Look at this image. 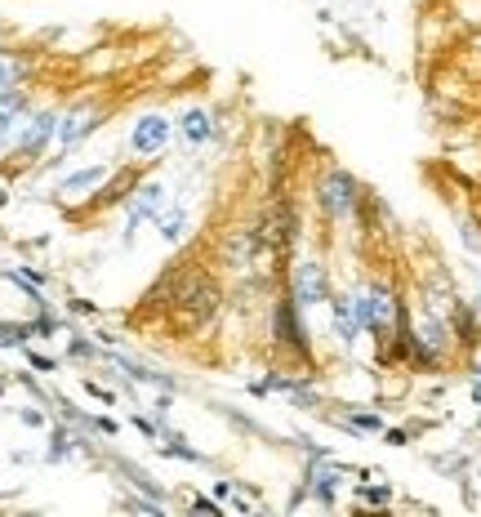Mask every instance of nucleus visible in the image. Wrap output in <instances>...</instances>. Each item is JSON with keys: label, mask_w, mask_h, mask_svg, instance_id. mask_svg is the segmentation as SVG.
Instances as JSON below:
<instances>
[{"label": "nucleus", "mask_w": 481, "mask_h": 517, "mask_svg": "<svg viewBox=\"0 0 481 517\" xmlns=\"http://www.w3.org/2000/svg\"><path fill=\"white\" fill-rule=\"evenodd\" d=\"M174 134H178V116H170V112H143V116H134V125H129L125 147H129V156L147 161V156H161Z\"/></svg>", "instance_id": "7ed1b4c3"}, {"label": "nucleus", "mask_w": 481, "mask_h": 517, "mask_svg": "<svg viewBox=\"0 0 481 517\" xmlns=\"http://www.w3.org/2000/svg\"><path fill=\"white\" fill-rule=\"evenodd\" d=\"M468 402L481 406V375H472V383H468Z\"/></svg>", "instance_id": "393cba45"}, {"label": "nucleus", "mask_w": 481, "mask_h": 517, "mask_svg": "<svg viewBox=\"0 0 481 517\" xmlns=\"http://www.w3.org/2000/svg\"><path fill=\"white\" fill-rule=\"evenodd\" d=\"M72 446H76V437H72L67 428H54V432H49V459H67Z\"/></svg>", "instance_id": "2eb2a0df"}, {"label": "nucleus", "mask_w": 481, "mask_h": 517, "mask_svg": "<svg viewBox=\"0 0 481 517\" xmlns=\"http://www.w3.org/2000/svg\"><path fill=\"white\" fill-rule=\"evenodd\" d=\"M188 508H192V513H210V517H219V513H223L219 499H205V495H192V499H188Z\"/></svg>", "instance_id": "a211bd4d"}, {"label": "nucleus", "mask_w": 481, "mask_h": 517, "mask_svg": "<svg viewBox=\"0 0 481 517\" xmlns=\"http://www.w3.org/2000/svg\"><path fill=\"white\" fill-rule=\"evenodd\" d=\"M286 290H290V299L303 312L321 308V304H330V294H335V286H330V268L321 259H298V263H290Z\"/></svg>", "instance_id": "39448f33"}, {"label": "nucleus", "mask_w": 481, "mask_h": 517, "mask_svg": "<svg viewBox=\"0 0 481 517\" xmlns=\"http://www.w3.org/2000/svg\"><path fill=\"white\" fill-rule=\"evenodd\" d=\"M335 424L343 428V432H384L388 424H384V410H361V406H347V415H335Z\"/></svg>", "instance_id": "ddd939ff"}, {"label": "nucleus", "mask_w": 481, "mask_h": 517, "mask_svg": "<svg viewBox=\"0 0 481 517\" xmlns=\"http://www.w3.org/2000/svg\"><path fill=\"white\" fill-rule=\"evenodd\" d=\"M472 308H477V316H481V290H477V299H472Z\"/></svg>", "instance_id": "a878e982"}, {"label": "nucleus", "mask_w": 481, "mask_h": 517, "mask_svg": "<svg viewBox=\"0 0 481 517\" xmlns=\"http://www.w3.org/2000/svg\"><path fill=\"white\" fill-rule=\"evenodd\" d=\"M18 420H23L27 428H45V415H40V410H31V406H27V410L18 415Z\"/></svg>", "instance_id": "5701e85b"}, {"label": "nucleus", "mask_w": 481, "mask_h": 517, "mask_svg": "<svg viewBox=\"0 0 481 517\" xmlns=\"http://www.w3.org/2000/svg\"><path fill=\"white\" fill-rule=\"evenodd\" d=\"M188 232H192V201H188V196H178V201H170L156 214V237L165 245H183Z\"/></svg>", "instance_id": "9d476101"}, {"label": "nucleus", "mask_w": 481, "mask_h": 517, "mask_svg": "<svg viewBox=\"0 0 481 517\" xmlns=\"http://www.w3.org/2000/svg\"><path fill=\"white\" fill-rule=\"evenodd\" d=\"M129 428L143 432V437H156V442H161V424H156V420H147V415H129Z\"/></svg>", "instance_id": "f3484780"}, {"label": "nucleus", "mask_w": 481, "mask_h": 517, "mask_svg": "<svg viewBox=\"0 0 481 517\" xmlns=\"http://www.w3.org/2000/svg\"><path fill=\"white\" fill-rule=\"evenodd\" d=\"M107 165L103 161H94V165H80V170H72V174H63L58 178V196H98L103 192V183H107Z\"/></svg>", "instance_id": "9b49d317"}, {"label": "nucleus", "mask_w": 481, "mask_h": 517, "mask_svg": "<svg viewBox=\"0 0 481 517\" xmlns=\"http://www.w3.org/2000/svg\"><path fill=\"white\" fill-rule=\"evenodd\" d=\"M477 481H481V469H477Z\"/></svg>", "instance_id": "cd10ccee"}, {"label": "nucleus", "mask_w": 481, "mask_h": 517, "mask_svg": "<svg viewBox=\"0 0 481 517\" xmlns=\"http://www.w3.org/2000/svg\"><path fill=\"white\" fill-rule=\"evenodd\" d=\"M161 455H174V459H183V464H205V450H196L178 428L170 424H161Z\"/></svg>", "instance_id": "f8f14e48"}, {"label": "nucleus", "mask_w": 481, "mask_h": 517, "mask_svg": "<svg viewBox=\"0 0 481 517\" xmlns=\"http://www.w3.org/2000/svg\"><path fill=\"white\" fill-rule=\"evenodd\" d=\"M178 139H183L188 147H210L214 139H219V116H214L210 107L192 103L178 112Z\"/></svg>", "instance_id": "1a4fd4ad"}, {"label": "nucleus", "mask_w": 481, "mask_h": 517, "mask_svg": "<svg viewBox=\"0 0 481 517\" xmlns=\"http://www.w3.org/2000/svg\"><path fill=\"white\" fill-rule=\"evenodd\" d=\"M94 432H103V437H116V432H121V424L112 420V415H94V420H85Z\"/></svg>", "instance_id": "aec40b11"}, {"label": "nucleus", "mask_w": 481, "mask_h": 517, "mask_svg": "<svg viewBox=\"0 0 481 517\" xmlns=\"http://www.w3.org/2000/svg\"><path fill=\"white\" fill-rule=\"evenodd\" d=\"M232 491H237V481H232V477H219V481H214V499H232Z\"/></svg>", "instance_id": "4be33fe9"}, {"label": "nucleus", "mask_w": 481, "mask_h": 517, "mask_svg": "<svg viewBox=\"0 0 481 517\" xmlns=\"http://www.w3.org/2000/svg\"><path fill=\"white\" fill-rule=\"evenodd\" d=\"M268 335L272 348L290 361H312V343H308V312L290 299V290H281L268 299Z\"/></svg>", "instance_id": "f257e3e1"}, {"label": "nucleus", "mask_w": 481, "mask_h": 517, "mask_svg": "<svg viewBox=\"0 0 481 517\" xmlns=\"http://www.w3.org/2000/svg\"><path fill=\"white\" fill-rule=\"evenodd\" d=\"M27 366H31V371H40V375H49V371H54V357H45V353H31V348H27Z\"/></svg>", "instance_id": "412c9836"}, {"label": "nucleus", "mask_w": 481, "mask_h": 517, "mask_svg": "<svg viewBox=\"0 0 481 517\" xmlns=\"http://www.w3.org/2000/svg\"><path fill=\"white\" fill-rule=\"evenodd\" d=\"M129 201H125V241H134V232L143 223H156V214L170 206V183L165 178H134V188L125 192Z\"/></svg>", "instance_id": "20e7f679"}, {"label": "nucleus", "mask_w": 481, "mask_h": 517, "mask_svg": "<svg viewBox=\"0 0 481 517\" xmlns=\"http://www.w3.org/2000/svg\"><path fill=\"white\" fill-rule=\"evenodd\" d=\"M103 107H98V103H76V107H67V112H63V121H58V161L63 156H67V152H76V147L80 143H90L94 134H98V129H103Z\"/></svg>", "instance_id": "423d86ee"}, {"label": "nucleus", "mask_w": 481, "mask_h": 517, "mask_svg": "<svg viewBox=\"0 0 481 517\" xmlns=\"http://www.w3.org/2000/svg\"><path fill=\"white\" fill-rule=\"evenodd\" d=\"M85 393H90V397H94V402H103V406H107V410H112V406H116V393H112V388H103V383H94V379H85Z\"/></svg>", "instance_id": "6ab92c4d"}, {"label": "nucleus", "mask_w": 481, "mask_h": 517, "mask_svg": "<svg viewBox=\"0 0 481 517\" xmlns=\"http://www.w3.org/2000/svg\"><path fill=\"white\" fill-rule=\"evenodd\" d=\"M379 437H384V446H396V450H401V446L414 442V432H410V424H406V428H384Z\"/></svg>", "instance_id": "dca6fc26"}, {"label": "nucleus", "mask_w": 481, "mask_h": 517, "mask_svg": "<svg viewBox=\"0 0 481 517\" xmlns=\"http://www.w3.org/2000/svg\"><path fill=\"white\" fill-rule=\"evenodd\" d=\"M330 326H335V339H339V348H352L361 343V321H357V308H352V290H335L330 294Z\"/></svg>", "instance_id": "6e6552de"}, {"label": "nucleus", "mask_w": 481, "mask_h": 517, "mask_svg": "<svg viewBox=\"0 0 481 517\" xmlns=\"http://www.w3.org/2000/svg\"><path fill=\"white\" fill-rule=\"evenodd\" d=\"M5 201H9V192H5V188H0V206H5Z\"/></svg>", "instance_id": "bb28decb"}, {"label": "nucleus", "mask_w": 481, "mask_h": 517, "mask_svg": "<svg viewBox=\"0 0 481 517\" xmlns=\"http://www.w3.org/2000/svg\"><path fill=\"white\" fill-rule=\"evenodd\" d=\"M58 121H63L58 107H45L36 116H27V125H23V134H18V152L23 156H40L45 147L58 139Z\"/></svg>", "instance_id": "0eeeda50"}, {"label": "nucleus", "mask_w": 481, "mask_h": 517, "mask_svg": "<svg viewBox=\"0 0 481 517\" xmlns=\"http://www.w3.org/2000/svg\"><path fill=\"white\" fill-rule=\"evenodd\" d=\"M72 312L76 316H94V304H90V299H72Z\"/></svg>", "instance_id": "b1692460"}, {"label": "nucleus", "mask_w": 481, "mask_h": 517, "mask_svg": "<svg viewBox=\"0 0 481 517\" xmlns=\"http://www.w3.org/2000/svg\"><path fill=\"white\" fill-rule=\"evenodd\" d=\"M312 196H317V210L325 214L330 223H347V219H361V210L370 206L366 188L343 170V165H330V170L317 178V188H312Z\"/></svg>", "instance_id": "f03ea898"}, {"label": "nucleus", "mask_w": 481, "mask_h": 517, "mask_svg": "<svg viewBox=\"0 0 481 517\" xmlns=\"http://www.w3.org/2000/svg\"><path fill=\"white\" fill-rule=\"evenodd\" d=\"M357 504H366V508H388V504H392V486H388V481H357Z\"/></svg>", "instance_id": "4468645a"}]
</instances>
